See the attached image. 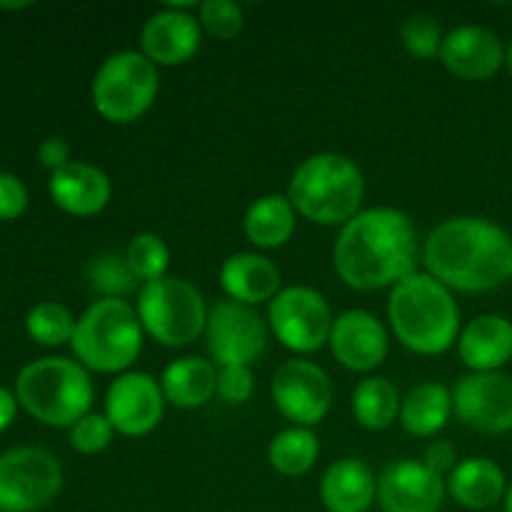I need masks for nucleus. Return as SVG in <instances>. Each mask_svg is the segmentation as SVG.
<instances>
[{
    "instance_id": "4be33fe9",
    "label": "nucleus",
    "mask_w": 512,
    "mask_h": 512,
    "mask_svg": "<svg viewBox=\"0 0 512 512\" xmlns=\"http://www.w3.org/2000/svg\"><path fill=\"white\" fill-rule=\"evenodd\" d=\"M320 500L328 512H368L378 500V480L368 463L343 458L325 470Z\"/></svg>"
},
{
    "instance_id": "79ce46f5",
    "label": "nucleus",
    "mask_w": 512,
    "mask_h": 512,
    "mask_svg": "<svg viewBox=\"0 0 512 512\" xmlns=\"http://www.w3.org/2000/svg\"><path fill=\"white\" fill-rule=\"evenodd\" d=\"M505 512H512V485L508 488V493H505Z\"/></svg>"
},
{
    "instance_id": "c85d7f7f",
    "label": "nucleus",
    "mask_w": 512,
    "mask_h": 512,
    "mask_svg": "<svg viewBox=\"0 0 512 512\" xmlns=\"http://www.w3.org/2000/svg\"><path fill=\"white\" fill-rule=\"evenodd\" d=\"M75 323L78 320L73 318V313L65 305L53 303V300L33 305L25 315L28 335L38 345H45V348H58V345L70 343L75 333Z\"/></svg>"
},
{
    "instance_id": "473e14b6",
    "label": "nucleus",
    "mask_w": 512,
    "mask_h": 512,
    "mask_svg": "<svg viewBox=\"0 0 512 512\" xmlns=\"http://www.w3.org/2000/svg\"><path fill=\"white\" fill-rule=\"evenodd\" d=\"M200 28L220 40H230L243 30V8L233 0H205L198 8Z\"/></svg>"
},
{
    "instance_id": "5701e85b",
    "label": "nucleus",
    "mask_w": 512,
    "mask_h": 512,
    "mask_svg": "<svg viewBox=\"0 0 512 512\" xmlns=\"http://www.w3.org/2000/svg\"><path fill=\"white\" fill-rule=\"evenodd\" d=\"M448 493L468 510L495 508L508 493L503 468L490 458H468L455 465L448 478Z\"/></svg>"
},
{
    "instance_id": "6e6552de",
    "label": "nucleus",
    "mask_w": 512,
    "mask_h": 512,
    "mask_svg": "<svg viewBox=\"0 0 512 512\" xmlns=\"http://www.w3.org/2000/svg\"><path fill=\"white\" fill-rule=\"evenodd\" d=\"M158 90V65L143 50H118L95 73L93 105L108 123L130 125L153 108Z\"/></svg>"
},
{
    "instance_id": "9b49d317",
    "label": "nucleus",
    "mask_w": 512,
    "mask_h": 512,
    "mask_svg": "<svg viewBox=\"0 0 512 512\" xmlns=\"http://www.w3.org/2000/svg\"><path fill=\"white\" fill-rule=\"evenodd\" d=\"M210 358L223 365H253L268 345V325L248 305L220 300L210 308L205 325Z\"/></svg>"
},
{
    "instance_id": "c9c22d12",
    "label": "nucleus",
    "mask_w": 512,
    "mask_h": 512,
    "mask_svg": "<svg viewBox=\"0 0 512 512\" xmlns=\"http://www.w3.org/2000/svg\"><path fill=\"white\" fill-rule=\"evenodd\" d=\"M28 208V190L13 173H0V220H15Z\"/></svg>"
},
{
    "instance_id": "9d476101",
    "label": "nucleus",
    "mask_w": 512,
    "mask_h": 512,
    "mask_svg": "<svg viewBox=\"0 0 512 512\" xmlns=\"http://www.w3.org/2000/svg\"><path fill=\"white\" fill-rule=\"evenodd\" d=\"M268 320L275 338L300 355H310L323 348L335 323L328 300L308 285L280 290L270 300Z\"/></svg>"
},
{
    "instance_id": "393cba45",
    "label": "nucleus",
    "mask_w": 512,
    "mask_h": 512,
    "mask_svg": "<svg viewBox=\"0 0 512 512\" xmlns=\"http://www.w3.org/2000/svg\"><path fill=\"white\" fill-rule=\"evenodd\" d=\"M453 415V390L438 383H420L408 390L400 405V423L413 438H433Z\"/></svg>"
},
{
    "instance_id": "2eb2a0df",
    "label": "nucleus",
    "mask_w": 512,
    "mask_h": 512,
    "mask_svg": "<svg viewBox=\"0 0 512 512\" xmlns=\"http://www.w3.org/2000/svg\"><path fill=\"white\" fill-rule=\"evenodd\" d=\"M445 493L448 485L443 475L418 460H398L388 465L378 480V503L383 512H440Z\"/></svg>"
},
{
    "instance_id": "a211bd4d",
    "label": "nucleus",
    "mask_w": 512,
    "mask_h": 512,
    "mask_svg": "<svg viewBox=\"0 0 512 512\" xmlns=\"http://www.w3.org/2000/svg\"><path fill=\"white\" fill-rule=\"evenodd\" d=\"M200 40H203V28H200L198 18L190 15L188 10L170 8V5H165L160 13L150 15L140 33L145 58L153 65H165V68L188 63L200 50Z\"/></svg>"
},
{
    "instance_id": "aec40b11",
    "label": "nucleus",
    "mask_w": 512,
    "mask_h": 512,
    "mask_svg": "<svg viewBox=\"0 0 512 512\" xmlns=\"http://www.w3.org/2000/svg\"><path fill=\"white\" fill-rule=\"evenodd\" d=\"M458 355L473 373H498L512 358V323L498 313L478 315L460 333Z\"/></svg>"
},
{
    "instance_id": "e433bc0d",
    "label": "nucleus",
    "mask_w": 512,
    "mask_h": 512,
    "mask_svg": "<svg viewBox=\"0 0 512 512\" xmlns=\"http://www.w3.org/2000/svg\"><path fill=\"white\" fill-rule=\"evenodd\" d=\"M423 463L428 465L433 473L445 475V473H453L455 465H458V458H455V448L448 443V440H433V443L425 448Z\"/></svg>"
},
{
    "instance_id": "423d86ee",
    "label": "nucleus",
    "mask_w": 512,
    "mask_h": 512,
    "mask_svg": "<svg viewBox=\"0 0 512 512\" xmlns=\"http://www.w3.org/2000/svg\"><path fill=\"white\" fill-rule=\"evenodd\" d=\"M143 335L138 310L128 300L103 298L78 318L70 348L85 370L123 373L138 360Z\"/></svg>"
},
{
    "instance_id": "c756f323",
    "label": "nucleus",
    "mask_w": 512,
    "mask_h": 512,
    "mask_svg": "<svg viewBox=\"0 0 512 512\" xmlns=\"http://www.w3.org/2000/svg\"><path fill=\"white\" fill-rule=\"evenodd\" d=\"M85 275H88L90 288L103 295V298L125 300V295L135 293L140 283L133 270H130L128 258L118 253H105L93 258Z\"/></svg>"
},
{
    "instance_id": "39448f33",
    "label": "nucleus",
    "mask_w": 512,
    "mask_h": 512,
    "mask_svg": "<svg viewBox=\"0 0 512 512\" xmlns=\"http://www.w3.org/2000/svg\"><path fill=\"white\" fill-rule=\"evenodd\" d=\"M15 398L43 425L73 428L90 413L93 380L78 360L40 358L18 373Z\"/></svg>"
},
{
    "instance_id": "a19ab883",
    "label": "nucleus",
    "mask_w": 512,
    "mask_h": 512,
    "mask_svg": "<svg viewBox=\"0 0 512 512\" xmlns=\"http://www.w3.org/2000/svg\"><path fill=\"white\" fill-rule=\"evenodd\" d=\"M505 65H508V70L512 73V40L508 48H505Z\"/></svg>"
},
{
    "instance_id": "7ed1b4c3",
    "label": "nucleus",
    "mask_w": 512,
    "mask_h": 512,
    "mask_svg": "<svg viewBox=\"0 0 512 512\" xmlns=\"http://www.w3.org/2000/svg\"><path fill=\"white\" fill-rule=\"evenodd\" d=\"M390 328L415 355H443L460 338V308L453 290L430 273L408 275L390 290Z\"/></svg>"
},
{
    "instance_id": "ddd939ff",
    "label": "nucleus",
    "mask_w": 512,
    "mask_h": 512,
    "mask_svg": "<svg viewBox=\"0 0 512 512\" xmlns=\"http://www.w3.org/2000/svg\"><path fill=\"white\" fill-rule=\"evenodd\" d=\"M453 413L485 435L512 430V378L505 373H470L453 388Z\"/></svg>"
},
{
    "instance_id": "bb28decb",
    "label": "nucleus",
    "mask_w": 512,
    "mask_h": 512,
    "mask_svg": "<svg viewBox=\"0 0 512 512\" xmlns=\"http://www.w3.org/2000/svg\"><path fill=\"white\" fill-rule=\"evenodd\" d=\"M400 405H403V398L388 378L360 380L350 398L355 420L365 430L390 428L400 418Z\"/></svg>"
},
{
    "instance_id": "4468645a",
    "label": "nucleus",
    "mask_w": 512,
    "mask_h": 512,
    "mask_svg": "<svg viewBox=\"0 0 512 512\" xmlns=\"http://www.w3.org/2000/svg\"><path fill=\"white\" fill-rule=\"evenodd\" d=\"M165 395L160 380L148 373H123L105 393V418L115 433L125 438H143L163 420Z\"/></svg>"
},
{
    "instance_id": "6ab92c4d",
    "label": "nucleus",
    "mask_w": 512,
    "mask_h": 512,
    "mask_svg": "<svg viewBox=\"0 0 512 512\" xmlns=\"http://www.w3.org/2000/svg\"><path fill=\"white\" fill-rule=\"evenodd\" d=\"M50 198L63 213L75 218H93L103 213L113 195V185L98 165L73 160L65 168L50 173Z\"/></svg>"
},
{
    "instance_id": "58836bf2",
    "label": "nucleus",
    "mask_w": 512,
    "mask_h": 512,
    "mask_svg": "<svg viewBox=\"0 0 512 512\" xmlns=\"http://www.w3.org/2000/svg\"><path fill=\"white\" fill-rule=\"evenodd\" d=\"M15 413H18V398H15L8 388L0 385V433L13 425Z\"/></svg>"
},
{
    "instance_id": "ea45409f",
    "label": "nucleus",
    "mask_w": 512,
    "mask_h": 512,
    "mask_svg": "<svg viewBox=\"0 0 512 512\" xmlns=\"http://www.w3.org/2000/svg\"><path fill=\"white\" fill-rule=\"evenodd\" d=\"M0 8H3V10H23V8H30V0H20V3H3V0H0Z\"/></svg>"
},
{
    "instance_id": "f8f14e48",
    "label": "nucleus",
    "mask_w": 512,
    "mask_h": 512,
    "mask_svg": "<svg viewBox=\"0 0 512 512\" xmlns=\"http://www.w3.org/2000/svg\"><path fill=\"white\" fill-rule=\"evenodd\" d=\"M270 395L278 413L295 428H313L328 415L333 383L320 365L310 360H288L275 370Z\"/></svg>"
},
{
    "instance_id": "f03ea898",
    "label": "nucleus",
    "mask_w": 512,
    "mask_h": 512,
    "mask_svg": "<svg viewBox=\"0 0 512 512\" xmlns=\"http://www.w3.org/2000/svg\"><path fill=\"white\" fill-rule=\"evenodd\" d=\"M423 263L448 290L488 293L512 278V238L488 218H450L425 238Z\"/></svg>"
},
{
    "instance_id": "b1692460",
    "label": "nucleus",
    "mask_w": 512,
    "mask_h": 512,
    "mask_svg": "<svg viewBox=\"0 0 512 512\" xmlns=\"http://www.w3.org/2000/svg\"><path fill=\"white\" fill-rule=\"evenodd\" d=\"M160 388H163L165 403L175 408H203L218 393V370L210 360L195 358V355L178 358L163 370Z\"/></svg>"
},
{
    "instance_id": "0eeeda50",
    "label": "nucleus",
    "mask_w": 512,
    "mask_h": 512,
    "mask_svg": "<svg viewBox=\"0 0 512 512\" xmlns=\"http://www.w3.org/2000/svg\"><path fill=\"white\" fill-rule=\"evenodd\" d=\"M138 318L145 333L165 348H185L205 333L210 308L203 293L183 278L153 280L138 290Z\"/></svg>"
},
{
    "instance_id": "a878e982",
    "label": "nucleus",
    "mask_w": 512,
    "mask_h": 512,
    "mask_svg": "<svg viewBox=\"0 0 512 512\" xmlns=\"http://www.w3.org/2000/svg\"><path fill=\"white\" fill-rule=\"evenodd\" d=\"M295 215L298 210L293 208L288 195H263L245 213V235L263 250L283 248L295 233Z\"/></svg>"
},
{
    "instance_id": "72a5a7b5",
    "label": "nucleus",
    "mask_w": 512,
    "mask_h": 512,
    "mask_svg": "<svg viewBox=\"0 0 512 512\" xmlns=\"http://www.w3.org/2000/svg\"><path fill=\"white\" fill-rule=\"evenodd\" d=\"M115 428L105 415L88 413L70 428V445L83 455H98L113 443Z\"/></svg>"
},
{
    "instance_id": "2f4dec72",
    "label": "nucleus",
    "mask_w": 512,
    "mask_h": 512,
    "mask_svg": "<svg viewBox=\"0 0 512 512\" xmlns=\"http://www.w3.org/2000/svg\"><path fill=\"white\" fill-rule=\"evenodd\" d=\"M400 38H403L405 50H408L413 58L430 60L435 58V55H440L445 35L433 15L413 13L403 20V25H400Z\"/></svg>"
},
{
    "instance_id": "f257e3e1",
    "label": "nucleus",
    "mask_w": 512,
    "mask_h": 512,
    "mask_svg": "<svg viewBox=\"0 0 512 512\" xmlns=\"http://www.w3.org/2000/svg\"><path fill=\"white\" fill-rule=\"evenodd\" d=\"M333 263L340 280L360 293L395 288L415 273L418 230L398 208L360 210L340 230Z\"/></svg>"
},
{
    "instance_id": "f704fd0d",
    "label": "nucleus",
    "mask_w": 512,
    "mask_h": 512,
    "mask_svg": "<svg viewBox=\"0 0 512 512\" xmlns=\"http://www.w3.org/2000/svg\"><path fill=\"white\" fill-rule=\"evenodd\" d=\"M255 390V375L250 365H223L218 373V395L228 405L248 403Z\"/></svg>"
},
{
    "instance_id": "20e7f679",
    "label": "nucleus",
    "mask_w": 512,
    "mask_h": 512,
    "mask_svg": "<svg viewBox=\"0 0 512 512\" xmlns=\"http://www.w3.org/2000/svg\"><path fill=\"white\" fill-rule=\"evenodd\" d=\"M288 198L310 223L345 225L360 213L365 180L348 155L318 153L298 165L290 178Z\"/></svg>"
},
{
    "instance_id": "7c9ffc66",
    "label": "nucleus",
    "mask_w": 512,
    "mask_h": 512,
    "mask_svg": "<svg viewBox=\"0 0 512 512\" xmlns=\"http://www.w3.org/2000/svg\"><path fill=\"white\" fill-rule=\"evenodd\" d=\"M130 270L140 283H153L168 275L170 265V250L165 240L155 233H140L130 240L128 250H125Z\"/></svg>"
},
{
    "instance_id": "f3484780",
    "label": "nucleus",
    "mask_w": 512,
    "mask_h": 512,
    "mask_svg": "<svg viewBox=\"0 0 512 512\" xmlns=\"http://www.w3.org/2000/svg\"><path fill=\"white\" fill-rule=\"evenodd\" d=\"M440 60L460 80H490L505 65V45L483 25H460L443 40Z\"/></svg>"
},
{
    "instance_id": "cd10ccee",
    "label": "nucleus",
    "mask_w": 512,
    "mask_h": 512,
    "mask_svg": "<svg viewBox=\"0 0 512 512\" xmlns=\"http://www.w3.org/2000/svg\"><path fill=\"white\" fill-rule=\"evenodd\" d=\"M320 455V443L310 428H288L280 430L268 448L270 468L285 478H300L310 473Z\"/></svg>"
},
{
    "instance_id": "1a4fd4ad",
    "label": "nucleus",
    "mask_w": 512,
    "mask_h": 512,
    "mask_svg": "<svg viewBox=\"0 0 512 512\" xmlns=\"http://www.w3.org/2000/svg\"><path fill=\"white\" fill-rule=\"evenodd\" d=\"M63 488V468L40 448H13L0 455V512H35Z\"/></svg>"
},
{
    "instance_id": "412c9836",
    "label": "nucleus",
    "mask_w": 512,
    "mask_h": 512,
    "mask_svg": "<svg viewBox=\"0 0 512 512\" xmlns=\"http://www.w3.org/2000/svg\"><path fill=\"white\" fill-rule=\"evenodd\" d=\"M220 288L230 300L253 308L280 293V270L260 253H235L220 268Z\"/></svg>"
},
{
    "instance_id": "dca6fc26",
    "label": "nucleus",
    "mask_w": 512,
    "mask_h": 512,
    "mask_svg": "<svg viewBox=\"0 0 512 512\" xmlns=\"http://www.w3.org/2000/svg\"><path fill=\"white\" fill-rule=\"evenodd\" d=\"M328 345L335 360L355 373H370L388 358V333L368 310H348L335 318Z\"/></svg>"
},
{
    "instance_id": "4c0bfd02",
    "label": "nucleus",
    "mask_w": 512,
    "mask_h": 512,
    "mask_svg": "<svg viewBox=\"0 0 512 512\" xmlns=\"http://www.w3.org/2000/svg\"><path fill=\"white\" fill-rule=\"evenodd\" d=\"M38 160H40V165H45V168H50L55 173V170H60V168H65L68 163H73V160H70V145L65 143L63 138L43 140L38 148Z\"/></svg>"
}]
</instances>
